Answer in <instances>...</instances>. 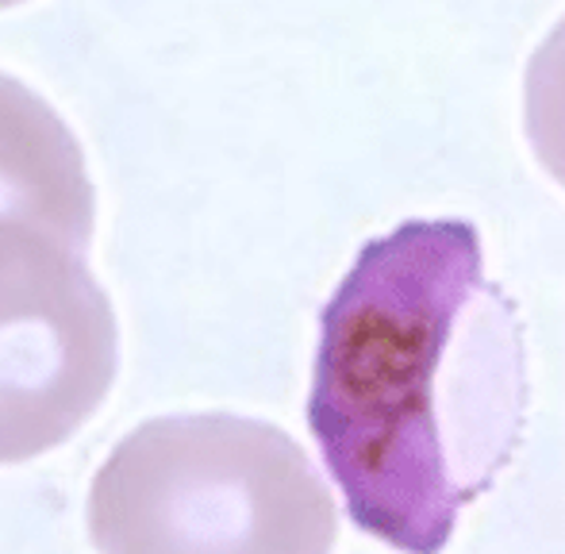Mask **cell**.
<instances>
[{"label":"cell","mask_w":565,"mask_h":554,"mask_svg":"<svg viewBox=\"0 0 565 554\" xmlns=\"http://www.w3.org/2000/svg\"><path fill=\"white\" fill-rule=\"evenodd\" d=\"M527 405L512 300L466 220L370 239L320 316L308 427L365 535L443 554L508 466Z\"/></svg>","instance_id":"6da1fadb"},{"label":"cell","mask_w":565,"mask_h":554,"mask_svg":"<svg viewBox=\"0 0 565 554\" xmlns=\"http://www.w3.org/2000/svg\"><path fill=\"white\" fill-rule=\"evenodd\" d=\"M339 512L292 435L254 416L135 427L89 486L100 554H331Z\"/></svg>","instance_id":"7a4b0ae2"},{"label":"cell","mask_w":565,"mask_h":554,"mask_svg":"<svg viewBox=\"0 0 565 554\" xmlns=\"http://www.w3.org/2000/svg\"><path fill=\"white\" fill-rule=\"evenodd\" d=\"M119 335L82 247L0 220V466L62 447L116 382Z\"/></svg>","instance_id":"3957f363"},{"label":"cell","mask_w":565,"mask_h":554,"mask_svg":"<svg viewBox=\"0 0 565 554\" xmlns=\"http://www.w3.org/2000/svg\"><path fill=\"white\" fill-rule=\"evenodd\" d=\"M0 220L31 224L85 247L93 189L77 142L20 82L0 74Z\"/></svg>","instance_id":"277c9868"},{"label":"cell","mask_w":565,"mask_h":554,"mask_svg":"<svg viewBox=\"0 0 565 554\" xmlns=\"http://www.w3.org/2000/svg\"><path fill=\"white\" fill-rule=\"evenodd\" d=\"M523 131L539 166L565 189V15L527 58Z\"/></svg>","instance_id":"5b68a950"},{"label":"cell","mask_w":565,"mask_h":554,"mask_svg":"<svg viewBox=\"0 0 565 554\" xmlns=\"http://www.w3.org/2000/svg\"><path fill=\"white\" fill-rule=\"evenodd\" d=\"M0 4H15V0H0Z\"/></svg>","instance_id":"8992f818"}]
</instances>
